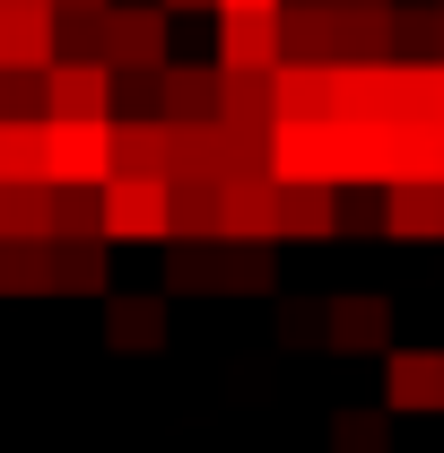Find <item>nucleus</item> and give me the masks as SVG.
<instances>
[{"label":"nucleus","instance_id":"1","mask_svg":"<svg viewBox=\"0 0 444 453\" xmlns=\"http://www.w3.org/2000/svg\"><path fill=\"white\" fill-rule=\"evenodd\" d=\"M166 0H113L96 18V61H113V79H157L166 70Z\"/></svg>","mask_w":444,"mask_h":453},{"label":"nucleus","instance_id":"2","mask_svg":"<svg viewBox=\"0 0 444 453\" xmlns=\"http://www.w3.org/2000/svg\"><path fill=\"white\" fill-rule=\"evenodd\" d=\"M96 226H105L113 244H122V235H131V244H166L174 235V192L149 183V174H113L105 192H96Z\"/></svg>","mask_w":444,"mask_h":453},{"label":"nucleus","instance_id":"3","mask_svg":"<svg viewBox=\"0 0 444 453\" xmlns=\"http://www.w3.org/2000/svg\"><path fill=\"white\" fill-rule=\"evenodd\" d=\"M113 96H122V79H113V61H96V53L44 70V113H53V122H113V113H122Z\"/></svg>","mask_w":444,"mask_h":453},{"label":"nucleus","instance_id":"4","mask_svg":"<svg viewBox=\"0 0 444 453\" xmlns=\"http://www.w3.org/2000/svg\"><path fill=\"white\" fill-rule=\"evenodd\" d=\"M279 61H287V9H226L218 70H235V79H271Z\"/></svg>","mask_w":444,"mask_h":453},{"label":"nucleus","instance_id":"5","mask_svg":"<svg viewBox=\"0 0 444 453\" xmlns=\"http://www.w3.org/2000/svg\"><path fill=\"white\" fill-rule=\"evenodd\" d=\"M271 166H279V183H340V122H296V113H279Z\"/></svg>","mask_w":444,"mask_h":453},{"label":"nucleus","instance_id":"6","mask_svg":"<svg viewBox=\"0 0 444 453\" xmlns=\"http://www.w3.org/2000/svg\"><path fill=\"white\" fill-rule=\"evenodd\" d=\"M218 105H226V70H183V61H166V70L149 79V113L174 122V131L218 122Z\"/></svg>","mask_w":444,"mask_h":453},{"label":"nucleus","instance_id":"7","mask_svg":"<svg viewBox=\"0 0 444 453\" xmlns=\"http://www.w3.org/2000/svg\"><path fill=\"white\" fill-rule=\"evenodd\" d=\"M53 183L105 192L113 183V122H53Z\"/></svg>","mask_w":444,"mask_h":453},{"label":"nucleus","instance_id":"8","mask_svg":"<svg viewBox=\"0 0 444 453\" xmlns=\"http://www.w3.org/2000/svg\"><path fill=\"white\" fill-rule=\"evenodd\" d=\"M53 61H61L53 9H0V79H44Z\"/></svg>","mask_w":444,"mask_h":453},{"label":"nucleus","instance_id":"9","mask_svg":"<svg viewBox=\"0 0 444 453\" xmlns=\"http://www.w3.org/2000/svg\"><path fill=\"white\" fill-rule=\"evenodd\" d=\"M218 235H235V244H279V174L218 183Z\"/></svg>","mask_w":444,"mask_h":453},{"label":"nucleus","instance_id":"10","mask_svg":"<svg viewBox=\"0 0 444 453\" xmlns=\"http://www.w3.org/2000/svg\"><path fill=\"white\" fill-rule=\"evenodd\" d=\"M113 174L166 183L174 174V122H157V113H113Z\"/></svg>","mask_w":444,"mask_h":453},{"label":"nucleus","instance_id":"11","mask_svg":"<svg viewBox=\"0 0 444 453\" xmlns=\"http://www.w3.org/2000/svg\"><path fill=\"white\" fill-rule=\"evenodd\" d=\"M0 183H53V113H0Z\"/></svg>","mask_w":444,"mask_h":453},{"label":"nucleus","instance_id":"12","mask_svg":"<svg viewBox=\"0 0 444 453\" xmlns=\"http://www.w3.org/2000/svg\"><path fill=\"white\" fill-rule=\"evenodd\" d=\"M61 235V183H0V244H53Z\"/></svg>","mask_w":444,"mask_h":453},{"label":"nucleus","instance_id":"13","mask_svg":"<svg viewBox=\"0 0 444 453\" xmlns=\"http://www.w3.org/2000/svg\"><path fill=\"white\" fill-rule=\"evenodd\" d=\"M279 113L296 122H340V61H279Z\"/></svg>","mask_w":444,"mask_h":453},{"label":"nucleus","instance_id":"14","mask_svg":"<svg viewBox=\"0 0 444 453\" xmlns=\"http://www.w3.org/2000/svg\"><path fill=\"white\" fill-rule=\"evenodd\" d=\"M384 410H444V349H392L384 357Z\"/></svg>","mask_w":444,"mask_h":453},{"label":"nucleus","instance_id":"15","mask_svg":"<svg viewBox=\"0 0 444 453\" xmlns=\"http://www.w3.org/2000/svg\"><path fill=\"white\" fill-rule=\"evenodd\" d=\"M340 183H392V122L340 113Z\"/></svg>","mask_w":444,"mask_h":453},{"label":"nucleus","instance_id":"16","mask_svg":"<svg viewBox=\"0 0 444 453\" xmlns=\"http://www.w3.org/2000/svg\"><path fill=\"white\" fill-rule=\"evenodd\" d=\"M384 340H392V296H375V288L332 296V349H384Z\"/></svg>","mask_w":444,"mask_h":453},{"label":"nucleus","instance_id":"17","mask_svg":"<svg viewBox=\"0 0 444 453\" xmlns=\"http://www.w3.org/2000/svg\"><path fill=\"white\" fill-rule=\"evenodd\" d=\"M105 340L113 349H157V340H166V296H149V288L105 296Z\"/></svg>","mask_w":444,"mask_h":453},{"label":"nucleus","instance_id":"18","mask_svg":"<svg viewBox=\"0 0 444 453\" xmlns=\"http://www.w3.org/2000/svg\"><path fill=\"white\" fill-rule=\"evenodd\" d=\"M340 183H279V235H332Z\"/></svg>","mask_w":444,"mask_h":453},{"label":"nucleus","instance_id":"19","mask_svg":"<svg viewBox=\"0 0 444 453\" xmlns=\"http://www.w3.org/2000/svg\"><path fill=\"white\" fill-rule=\"evenodd\" d=\"M392 235H444V183H384Z\"/></svg>","mask_w":444,"mask_h":453},{"label":"nucleus","instance_id":"20","mask_svg":"<svg viewBox=\"0 0 444 453\" xmlns=\"http://www.w3.org/2000/svg\"><path fill=\"white\" fill-rule=\"evenodd\" d=\"M61 288V244H0V296H44Z\"/></svg>","mask_w":444,"mask_h":453},{"label":"nucleus","instance_id":"21","mask_svg":"<svg viewBox=\"0 0 444 453\" xmlns=\"http://www.w3.org/2000/svg\"><path fill=\"white\" fill-rule=\"evenodd\" d=\"M166 192H174V235H218V183L166 174Z\"/></svg>","mask_w":444,"mask_h":453},{"label":"nucleus","instance_id":"22","mask_svg":"<svg viewBox=\"0 0 444 453\" xmlns=\"http://www.w3.org/2000/svg\"><path fill=\"white\" fill-rule=\"evenodd\" d=\"M61 244V288H105V226H88V235H53Z\"/></svg>","mask_w":444,"mask_h":453},{"label":"nucleus","instance_id":"23","mask_svg":"<svg viewBox=\"0 0 444 453\" xmlns=\"http://www.w3.org/2000/svg\"><path fill=\"white\" fill-rule=\"evenodd\" d=\"M332 453H392L384 410H340V418H332Z\"/></svg>","mask_w":444,"mask_h":453},{"label":"nucleus","instance_id":"24","mask_svg":"<svg viewBox=\"0 0 444 453\" xmlns=\"http://www.w3.org/2000/svg\"><path fill=\"white\" fill-rule=\"evenodd\" d=\"M218 288H271V244H218Z\"/></svg>","mask_w":444,"mask_h":453},{"label":"nucleus","instance_id":"25","mask_svg":"<svg viewBox=\"0 0 444 453\" xmlns=\"http://www.w3.org/2000/svg\"><path fill=\"white\" fill-rule=\"evenodd\" d=\"M113 0H53V18H105Z\"/></svg>","mask_w":444,"mask_h":453},{"label":"nucleus","instance_id":"26","mask_svg":"<svg viewBox=\"0 0 444 453\" xmlns=\"http://www.w3.org/2000/svg\"><path fill=\"white\" fill-rule=\"evenodd\" d=\"M218 9H287V0H218Z\"/></svg>","mask_w":444,"mask_h":453},{"label":"nucleus","instance_id":"27","mask_svg":"<svg viewBox=\"0 0 444 453\" xmlns=\"http://www.w3.org/2000/svg\"><path fill=\"white\" fill-rule=\"evenodd\" d=\"M340 9H348V18H357V9H392V0H340Z\"/></svg>","mask_w":444,"mask_h":453},{"label":"nucleus","instance_id":"28","mask_svg":"<svg viewBox=\"0 0 444 453\" xmlns=\"http://www.w3.org/2000/svg\"><path fill=\"white\" fill-rule=\"evenodd\" d=\"M0 9H53V0H0Z\"/></svg>","mask_w":444,"mask_h":453},{"label":"nucleus","instance_id":"29","mask_svg":"<svg viewBox=\"0 0 444 453\" xmlns=\"http://www.w3.org/2000/svg\"><path fill=\"white\" fill-rule=\"evenodd\" d=\"M436 113H444V61H436Z\"/></svg>","mask_w":444,"mask_h":453},{"label":"nucleus","instance_id":"30","mask_svg":"<svg viewBox=\"0 0 444 453\" xmlns=\"http://www.w3.org/2000/svg\"><path fill=\"white\" fill-rule=\"evenodd\" d=\"M166 9H201V0H166Z\"/></svg>","mask_w":444,"mask_h":453},{"label":"nucleus","instance_id":"31","mask_svg":"<svg viewBox=\"0 0 444 453\" xmlns=\"http://www.w3.org/2000/svg\"><path fill=\"white\" fill-rule=\"evenodd\" d=\"M0 105H9V88H0Z\"/></svg>","mask_w":444,"mask_h":453},{"label":"nucleus","instance_id":"32","mask_svg":"<svg viewBox=\"0 0 444 453\" xmlns=\"http://www.w3.org/2000/svg\"><path fill=\"white\" fill-rule=\"evenodd\" d=\"M436 61H444V44H436Z\"/></svg>","mask_w":444,"mask_h":453}]
</instances>
